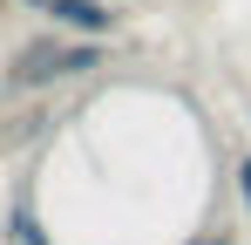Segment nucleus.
<instances>
[{"mask_svg": "<svg viewBox=\"0 0 251 245\" xmlns=\"http://www.w3.org/2000/svg\"><path fill=\"white\" fill-rule=\"evenodd\" d=\"M95 68H109V41H75V34H34L21 41L0 68V95L21 102V95H48L61 82H82Z\"/></svg>", "mask_w": 251, "mask_h": 245, "instance_id": "1", "label": "nucleus"}, {"mask_svg": "<svg viewBox=\"0 0 251 245\" xmlns=\"http://www.w3.org/2000/svg\"><path fill=\"white\" fill-rule=\"evenodd\" d=\"M48 21H54V34H75V41H116L123 34V7L116 0H54Z\"/></svg>", "mask_w": 251, "mask_h": 245, "instance_id": "2", "label": "nucleus"}, {"mask_svg": "<svg viewBox=\"0 0 251 245\" xmlns=\"http://www.w3.org/2000/svg\"><path fill=\"white\" fill-rule=\"evenodd\" d=\"M183 245H238V225H224V218H217V225H204V232H190Z\"/></svg>", "mask_w": 251, "mask_h": 245, "instance_id": "3", "label": "nucleus"}, {"mask_svg": "<svg viewBox=\"0 0 251 245\" xmlns=\"http://www.w3.org/2000/svg\"><path fill=\"white\" fill-rule=\"evenodd\" d=\"M231 198L245 204V218H251V157H238V163H231Z\"/></svg>", "mask_w": 251, "mask_h": 245, "instance_id": "4", "label": "nucleus"}, {"mask_svg": "<svg viewBox=\"0 0 251 245\" xmlns=\"http://www.w3.org/2000/svg\"><path fill=\"white\" fill-rule=\"evenodd\" d=\"M14 7H27V14H48V7H54V0H14Z\"/></svg>", "mask_w": 251, "mask_h": 245, "instance_id": "5", "label": "nucleus"}, {"mask_svg": "<svg viewBox=\"0 0 251 245\" xmlns=\"http://www.w3.org/2000/svg\"><path fill=\"white\" fill-rule=\"evenodd\" d=\"M7 7H14V0H0V21H7Z\"/></svg>", "mask_w": 251, "mask_h": 245, "instance_id": "6", "label": "nucleus"}, {"mask_svg": "<svg viewBox=\"0 0 251 245\" xmlns=\"http://www.w3.org/2000/svg\"><path fill=\"white\" fill-rule=\"evenodd\" d=\"M245 116H251V109H245Z\"/></svg>", "mask_w": 251, "mask_h": 245, "instance_id": "7", "label": "nucleus"}]
</instances>
